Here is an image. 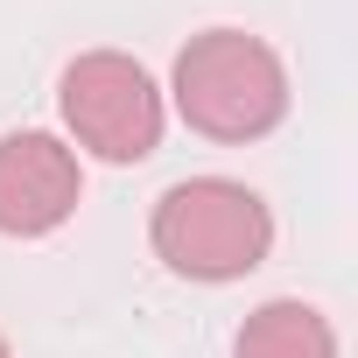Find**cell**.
Listing matches in <instances>:
<instances>
[{
	"label": "cell",
	"instance_id": "cell-6",
	"mask_svg": "<svg viewBox=\"0 0 358 358\" xmlns=\"http://www.w3.org/2000/svg\"><path fill=\"white\" fill-rule=\"evenodd\" d=\"M0 358H15V351H8V337H0Z\"/></svg>",
	"mask_w": 358,
	"mask_h": 358
},
{
	"label": "cell",
	"instance_id": "cell-3",
	"mask_svg": "<svg viewBox=\"0 0 358 358\" xmlns=\"http://www.w3.org/2000/svg\"><path fill=\"white\" fill-rule=\"evenodd\" d=\"M57 106H64L71 141L92 148L99 162H148L162 148V92L120 50H85L64 71Z\"/></svg>",
	"mask_w": 358,
	"mask_h": 358
},
{
	"label": "cell",
	"instance_id": "cell-2",
	"mask_svg": "<svg viewBox=\"0 0 358 358\" xmlns=\"http://www.w3.org/2000/svg\"><path fill=\"white\" fill-rule=\"evenodd\" d=\"M176 113L204 141H260L288 120V71L246 29H204L176 57Z\"/></svg>",
	"mask_w": 358,
	"mask_h": 358
},
{
	"label": "cell",
	"instance_id": "cell-5",
	"mask_svg": "<svg viewBox=\"0 0 358 358\" xmlns=\"http://www.w3.org/2000/svg\"><path fill=\"white\" fill-rule=\"evenodd\" d=\"M232 358H337V330L309 302H260L239 323Z\"/></svg>",
	"mask_w": 358,
	"mask_h": 358
},
{
	"label": "cell",
	"instance_id": "cell-4",
	"mask_svg": "<svg viewBox=\"0 0 358 358\" xmlns=\"http://www.w3.org/2000/svg\"><path fill=\"white\" fill-rule=\"evenodd\" d=\"M85 197L78 148L57 134H8L0 141V232L8 239H43L57 232Z\"/></svg>",
	"mask_w": 358,
	"mask_h": 358
},
{
	"label": "cell",
	"instance_id": "cell-1",
	"mask_svg": "<svg viewBox=\"0 0 358 358\" xmlns=\"http://www.w3.org/2000/svg\"><path fill=\"white\" fill-rule=\"evenodd\" d=\"M148 239H155V260L183 281H239L267 260L274 211L232 176H190V183L162 190Z\"/></svg>",
	"mask_w": 358,
	"mask_h": 358
}]
</instances>
